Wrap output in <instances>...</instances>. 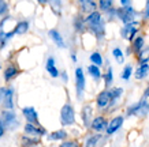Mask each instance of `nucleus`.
I'll use <instances>...</instances> for the list:
<instances>
[{
    "mask_svg": "<svg viewBox=\"0 0 149 147\" xmlns=\"http://www.w3.org/2000/svg\"><path fill=\"white\" fill-rule=\"evenodd\" d=\"M96 106L99 110H104V109H108L109 108V91L108 89L101 90L97 97H96Z\"/></svg>",
    "mask_w": 149,
    "mask_h": 147,
    "instance_id": "nucleus-10",
    "label": "nucleus"
},
{
    "mask_svg": "<svg viewBox=\"0 0 149 147\" xmlns=\"http://www.w3.org/2000/svg\"><path fill=\"white\" fill-rule=\"evenodd\" d=\"M140 109H141L140 101H138V102L131 104V105H129V106L126 108V116L127 117H133V116L138 117V115H140Z\"/></svg>",
    "mask_w": 149,
    "mask_h": 147,
    "instance_id": "nucleus-27",
    "label": "nucleus"
},
{
    "mask_svg": "<svg viewBox=\"0 0 149 147\" xmlns=\"http://www.w3.org/2000/svg\"><path fill=\"white\" fill-rule=\"evenodd\" d=\"M22 115L25 116L27 123H33V124H38V115L37 110L33 106L22 108Z\"/></svg>",
    "mask_w": 149,
    "mask_h": 147,
    "instance_id": "nucleus-17",
    "label": "nucleus"
},
{
    "mask_svg": "<svg viewBox=\"0 0 149 147\" xmlns=\"http://www.w3.org/2000/svg\"><path fill=\"white\" fill-rule=\"evenodd\" d=\"M45 70H47V72L52 76V78H59V76H60V71H59L58 67H56V61H55L54 56H49V57L47 59Z\"/></svg>",
    "mask_w": 149,
    "mask_h": 147,
    "instance_id": "nucleus-18",
    "label": "nucleus"
},
{
    "mask_svg": "<svg viewBox=\"0 0 149 147\" xmlns=\"http://www.w3.org/2000/svg\"><path fill=\"white\" fill-rule=\"evenodd\" d=\"M77 7L82 15H88L99 10V1L97 0H77Z\"/></svg>",
    "mask_w": 149,
    "mask_h": 147,
    "instance_id": "nucleus-7",
    "label": "nucleus"
},
{
    "mask_svg": "<svg viewBox=\"0 0 149 147\" xmlns=\"http://www.w3.org/2000/svg\"><path fill=\"white\" fill-rule=\"evenodd\" d=\"M18 74H19V71L15 66H8V67L4 70V72H3V76H4L6 82H10V80H13Z\"/></svg>",
    "mask_w": 149,
    "mask_h": 147,
    "instance_id": "nucleus-26",
    "label": "nucleus"
},
{
    "mask_svg": "<svg viewBox=\"0 0 149 147\" xmlns=\"http://www.w3.org/2000/svg\"><path fill=\"white\" fill-rule=\"evenodd\" d=\"M29 27H30L29 21H21V22H18L17 25H15V27H14V33L18 34V36H23V34H26L27 33Z\"/></svg>",
    "mask_w": 149,
    "mask_h": 147,
    "instance_id": "nucleus-24",
    "label": "nucleus"
},
{
    "mask_svg": "<svg viewBox=\"0 0 149 147\" xmlns=\"http://www.w3.org/2000/svg\"><path fill=\"white\" fill-rule=\"evenodd\" d=\"M149 75V63L146 64H138V67L134 71V78L137 80H144Z\"/></svg>",
    "mask_w": 149,
    "mask_h": 147,
    "instance_id": "nucleus-21",
    "label": "nucleus"
},
{
    "mask_svg": "<svg viewBox=\"0 0 149 147\" xmlns=\"http://www.w3.org/2000/svg\"><path fill=\"white\" fill-rule=\"evenodd\" d=\"M48 4H49L52 12L56 17H62V12H63V0H48Z\"/></svg>",
    "mask_w": 149,
    "mask_h": 147,
    "instance_id": "nucleus-22",
    "label": "nucleus"
},
{
    "mask_svg": "<svg viewBox=\"0 0 149 147\" xmlns=\"http://www.w3.org/2000/svg\"><path fill=\"white\" fill-rule=\"evenodd\" d=\"M104 15H105V18L108 19V21H116V19H118V15H116V7H112L111 10H108V11L104 14Z\"/></svg>",
    "mask_w": 149,
    "mask_h": 147,
    "instance_id": "nucleus-35",
    "label": "nucleus"
},
{
    "mask_svg": "<svg viewBox=\"0 0 149 147\" xmlns=\"http://www.w3.org/2000/svg\"><path fill=\"white\" fill-rule=\"evenodd\" d=\"M59 147H81L77 140H63L59 144Z\"/></svg>",
    "mask_w": 149,
    "mask_h": 147,
    "instance_id": "nucleus-36",
    "label": "nucleus"
},
{
    "mask_svg": "<svg viewBox=\"0 0 149 147\" xmlns=\"http://www.w3.org/2000/svg\"><path fill=\"white\" fill-rule=\"evenodd\" d=\"M116 15L118 21L122 22V25H125V23L137 21V18L140 17V12L133 6H127V7H116Z\"/></svg>",
    "mask_w": 149,
    "mask_h": 147,
    "instance_id": "nucleus-3",
    "label": "nucleus"
},
{
    "mask_svg": "<svg viewBox=\"0 0 149 147\" xmlns=\"http://www.w3.org/2000/svg\"><path fill=\"white\" fill-rule=\"evenodd\" d=\"M0 119H1L3 124L6 125L7 129H15L19 125L17 115H15L13 110H8V109H6L4 112H1V117H0Z\"/></svg>",
    "mask_w": 149,
    "mask_h": 147,
    "instance_id": "nucleus-8",
    "label": "nucleus"
},
{
    "mask_svg": "<svg viewBox=\"0 0 149 147\" xmlns=\"http://www.w3.org/2000/svg\"><path fill=\"white\" fill-rule=\"evenodd\" d=\"M108 123L109 121L107 120L105 116H96L93 120H92V124H91V129H93L95 132H104L107 131V127H108Z\"/></svg>",
    "mask_w": 149,
    "mask_h": 147,
    "instance_id": "nucleus-11",
    "label": "nucleus"
},
{
    "mask_svg": "<svg viewBox=\"0 0 149 147\" xmlns=\"http://www.w3.org/2000/svg\"><path fill=\"white\" fill-rule=\"evenodd\" d=\"M74 76H75V91H77V99L81 101L84 98V93L86 89V78L85 72L82 67H77L74 71Z\"/></svg>",
    "mask_w": 149,
    "mask_h": 147,
    "instance_id": "nucleus-5",
    "label": "nucleus"
},
{
    "mask_svg": "<svg viewBox=\"0 0 149 147\" xmlns=\"http://www.w3.org/2000/svg\"><path fill=\"white\" fill-rule=\"evenodd\" d=\"M59 78H62V80H63V83H67V80H68V75H67V72L66 71H62L60 72V76Z\"/></svg>",
    "mask_w": 149,
    "mask_h": 147,
    "instance_id": "nucleus-39",
    "label": "nucleus"
},
{
    "mask_svg": "<svg viewBox=\"0 0 149 147\" xmlns=\"http://www.w3.org/2000/svg\"><path fill=\"white\" fill-rule=\"evenodd\" d=\"M142 18H144V21H149V0L145 1V7H144V11H142Z\"/></svg>",
    "mask_w": 149,
    "mask_h": 147,
    "instance_id": "nucleus-37",
    "label": "nucleus"
},
{
    "mask_svg": "<svg viewBox=\"0 0 149 147\" xmlns=\"http://www.w3.org/2000/svg\"><path fill=\"white\" fill-rule=\"evenodd\" d=\"M133 74H134V71H133V66H131V64H126V66L123 67L122 72H120V78L127 82V80H130V78H131Z\"/></svg>",
    "mask_w": 149,
    "mask_h": 147,
    "instance_id": "nucleus-33",
    "label": "nucleus"
},
{
    "mask_svg": "<svg viewBox=\"0 0 149 147\" xmlns=\"http://www.w3.org/2000/svg\"><path fill=\"white\" fill-rule=\"evenodd\" d=\"M113 6V0H99V11L105 14L108 10H111Z\"/></svg>",
    "mask_w": 149,
    "mask_h": 147,
    "instance_id": "nucleus-32",
    "label": "nucleus"
},
{
    "mask_svg": "<svg viewBox=\"0 0 149 147\" xmlns=\"http://www.w3.org/2000/svg\"><path fill=\"white\" fill-rule=\"evenodd\" d=\"M81 119H82V123H84V125H85L86 128H91L92 120L95 119V117H93V108H92L91 104H86V105L82 106Z\"/></svg>",
    "mask_w": 149,
    "mask_h": 147,
    "instance_id": "nucleus-13",
    "label": "nucleus"
},
{
    "mask_svg": "<svg viewBox=\"0 0 149 147\" xmlns=\"http://www.w3.org/2000/svg\"><path fill=\"white\" fill-rule=\"evenodd\" d=\"M140 26H141V22L137 19V21H133L130 23H125L120 30H119V34L122 37L125 41L127 42H133V40L136 38L138 34H140Z\"/></svg>",
    "mask_w": 149,
    "mask_h": 147,
    "instance_id": "nucleus-2",
    "label": "nucleus"
},
{
    "mask_svg": "<svg viewBox=\"0 0 149 147\" xmlns=\"http://www.w3.org/2000/svg\"><path fill=\"white\" fill-rule=\"evenodd\" d=\"M130 46H131V49H133V53L134 55L140 53L141 50L145 48V37L142 36V34H138V36L133 40Z\"/></svg>",
    "mask_w": 149,
    "mask_h": 147,
    "instance_id": "nucleus-19",
    "label": "nucleus"
},
{
    "mask_svg": "<svg viewBox=\"0 0 149 147\" xmlns=\"http://www.w3.org/2000/svg\"><path fill=\"white\" fill-rule=\"evenodd\" d=\"M67 139V132L64 129H58L49 134V140H66Z\"/></svg>",
    "mask_w": 149,
    "mask_h": 147,
    "instance_id": "nucleus-31",
    "label": "nucleus"
},
{
    "mask_svg": "<svg viewBox=\"0 0 149 147\" xmlns=\"http://www.w3.org/2000/svg\"><path fill=\"white\" fill-rule=\"evenodd\" d=\"M85 22L88 31L97 41H103L105 38V18L104 14L99 10L85 15Z\"/></svg>",
    "mask_w": 149,
    "mask_h": 147,
    "instance_id": "nucleus-1",
    "label": "nucleus"
},
{
    "mask_svg": "<svg viewBox=\"0 0 149 147\" xmlns=\"http://www.w3.org/2000/svg\"><path fill=\"white\" fill-rule=\"evenodd\" d=\"M112 57L115 59V61L118 64H123L125 63V52L122 50V48H119V46L112 48Z\"/></svg>",
    "mask_w": 149,
    "mask_h": 147,
    "instance_id": "nucleus-30",
    "label": "nucleus"
},
{
    "mask_svg": "<svg viewBox=\"0 0 149 147\" xmlns=\"http://www.w3.org/2000/svg\"><path fill=\"white\" fill-rule=\"evenodd\" d=\"M25 132L27 135H32V136H44L47 134V131L40 124H33V123H26Z\"/></svg>",
    "mask_w": 149,
    "mask_h": 147,
    "instance_id": "nucleus-16",
    "label": "nucleus"
},
{
    "mask_svg": "<svg viewBox=\"0 0 149 147\" xmlns=\"http://www.w3.org/2000/svg\"><path fill=\"white\" fill-rule=\"evenodd\" d=\"M4 131H6V125L3 124V121H1V119H0V138L4 135Z\"/></svg>",
    "mask_w": 149,
    "mask_h": 147,
    "instance_id": "nucleus-41",
    "label": "nucleus"
},
{
    "mask_svg": "<svg viewBox=\"0 0 149 147\" xmlns=\"http://www.w3.org/2000/svg\"><path fill=\"white\" fill-rule=\"evenodd\" d=\"M0 104L8 109H14V89L11 87H0Z\"/></svg>",
    "mask_w": 149,
    "mask_h": 147,
    "instance_id": "nucleus-6",
    "label": "nucleus"
},
{
    "mask_svg": "<svg viewBox=\"0 0 149 147\" xmlns=\"http://www.w3.org/2000/svg\"><path fill=\"white\" fill-rule=\"evenodd\" d=\"M123 123H125V116H122V115H118V116L112 117L111 120H109L108 123V127H107V135H113V134H116L119 129L123 127Z\"/></svg>",
    "mask_w": 149,
    "mask_h": 147,
    "instance_id": "nucleus-9",
    "label": "nucleus"
},
{
    "mask_svg": "<svg viewBox=\"0 0 149 147\" xmlns=\"http://www.w3.org/2000/svg\"><path fill=\"white\" fill-rule=\"evenodd\" d=\"M70 57H71V61H72V63H77V61H78L77 55L74 53V52H71V55H70Z\"/></svg>",
    "mask_w": 149,
    "mask_h": 147,
    "instance_id": "nucleus-42",
    "label": "nucleus"
},
{
    "mask_svg": "<svg viewBox=\"0 0 149 147\" xmlns=\"http://www.w3.org/2000/svg\"><path fill=\"white\" fill-rule=\"evenodd\" d=\"M86 71H88V74H89V76H91L93 80H96V82H99L101 78H103V72H101V67H99V66H96V64H89L88 66V68H86Z\"/></svg>",
    "mask_w": 149,
    "mask_h": 147,
    "instance_id": "nucleus-20",
    "label": "nucleus"
},
{
    "mask_svg": "<svg viewBox=\"0 0 149 147\" xmlns=\"http://www.w3.org/2000/svg\"><path fill=\"white\" fill-rule=\"evenodd\" d=\"M72 29L75 33L78 34H82V33H85L88 30V27H86V22H85V15H82L81 12H78L74 18H72Z\"/></svg>",
    "mask_w": 149,
    "mask_h": 147,
    "instance_id": "nucleus-12",
    "label": "nucleus"
},
{
    "mask_svg": "<svg viewBox=\"0 0 149 147\" xmlns=\"http://www.w3.org/2000/svg\"><path fill=\"white\" fill-rule=\"evenodd\" d=\"M137 61L138 64H146L149 63V46L148 45H145V48L141 50L140 53H137Z\"/></svg>",
    "mask_w": 149,
    "mask_h": 147,
    "instance_id": "nucleus-28",
    "label": "nucleus"
},
{
    "mask_svg": "<svg viewBox=\"0 0 149 147\" xmlns=\"http://www.w3.org/2000/svg\"><path fill=\"white\" fill-rule=\"evenodd\" d=\"M60 123L63 127H70L75 124V110L71 102L64 104L60 109Z\"/></svg>",
    "mask_w": 149,
    "mask_h": 147,
    "instance_id": "nucleus-4",
    "label": "nucleus"
},
{
    "mask_svg": "<svg viewBox=\"0 0 149 147\" xmlns=\"http://www.w3.org/2000/svg\"><path fill=\"white\" fill-rule=\"evenodd\" d=\"M37 3L41 6H45V4H48V0H37Z\"/></svg>",
    "mask_w": 149,
    "mask_h": 147,
    "instance_id": "nucleus-44",
    "label": "nucleus"
},
{
    "mask_svg": "<svg viewBox=\"0 0 149 147\" xmlns=\"http://www.w3.org/2000/svg\"><path fill=\"white\" fill-rule=\"evenodd\" d=\"M142 97H144V98H148V99H149V86L144 90V95H142Z\"/></svg>",
    "mask_w": 149,
    "mask_h": 147,
    "instance_id": "nucleus-43",
    "label": "nucleus"
},
{
    "mask_svg": "<svg viewBox=\"0 0 149 147\" xmlns=\"http://www.w3.org/2000/svg\"><path fill=\"white\" fill-rule=\"evenodd\" d=\"M48 36H49V38L52 40V42H54V44L56 45L59 49H66V48H67L66 41H64L63 36H62V33H60L58 29H51V30L48 31Z\"/></svg>",
    "mask_w": 149,
    "mask_h": 147,
    "instance_id": "nucleus-14",
    "label": "nucleus"
},
{
    "mask_svg": "<svg viewBox=\"0 0 149 147\" xmlns=\"http://www.w3.org/2000/svg\"><path fill=\"white\" fill-rule=\"evenodd\" d=\"M119 4L120 7H127V6H131V0H119Z\"/></svg>",
    "mask_w": 149,
    "mask_h": 147,
    "instance_id": "nucleus-40",
    "label": "nucleus"
},
{
    "mask_svg": "<svg viewBox=\"0 0 149 147\" xmlns=\"http://www.w3.org/2000/svg\"><path fill=\"white\" fill-rule=\"evenodd\" d=\"M8 14V4L6 0H0V18L3 17H7Z\"/></svg>",
    "mask_w": 149,
    "mask_h": 147,
    "instance_id": "nucleus-34",
    "label": "nucleus"
},
{
    "mask_svg": "<svg viewBox=\"0 0 149 147\" xmlns=\"http://www.w3.org/2000/svg\"><path fill=\"white\" fill-rule=\"evenodd\" d=\"M101 139H103V135L99 134V132H96L93 135H89L85 140V147H96Z\"/></svg>",
    "mask_w": 149,
    "mask_h": 147,
    "instance_id": "nucleus-25",
    "label": "nucleus"
},
{
    "mask_svg": "<svg viewBox=\"0 0 149 147\" xmlns=\"http://www.w3.org/2000/svg\"><path fill=\"white\" fill-rule=\"evenodd\" d=\"M97 1H99V0H97Z\"/></svg>",
    "mask_w": 149,
    "mask_h": 147,
    "instance_id": "nucleus-45",
    "label": "nucleus"
},
{
    "mask_svg": "<svg viewBox=\"0 0 149 147\" xmlns=\"http://www.w3.org/2000/svg\"><path fill=\"white\" fill-rule=\"evenodd\" d=\"M103 80H104V85H105V89H109L113 83V68L111 66L107 67L105 72L103 74Z\"/></svg>",
    "mask_w": 149,
    "mask_h": 147,
    "instance_id": "nucleus-23",
    "label": "nucleus"
},
{
    "mask_svg": "<svg viewBox=\"0 0 149 147\" xmlns=\"http://www.w3.org/2000/svg\"><path fill=\"white\" fill-rule=\"evenodd\" d=\"M89 61H91L92 64H96V66L101 67L104 64V57L99 50H95V52H92L91 56H89Z\"/></svg>",
    "mask_w": 149,
    "mask_h": 147,
    "instance_id": "nucleus-29",
    "label": "nucleus"
},
{
    "mask_svg": "<svg viewBox=\"0 0 149 147\" xmlns=\"http://www.w3.org/2000/svg\"><path fill=\"white\" fill-rule=\"evenodd\" d=\"M36 143H38V139H29L27 136L23 138V146H33Z\"/></svg>",
    "mask_w": 149,
    "mask_h": 147,
    "instance_id": "nucleus-38",
    "label": "nucleus"
},
{
    "mask_svg": "<svg viewBox=\"0 0 149 147\" xmlns=\"http://www.w3.org/2000/svg\"><path fill=\"white\" fill-rule=\"evenodd\" d=\"M108 91H109V108L116 106L125 91H123L122 87H111V89H108Z\"/></svg>",
    "mask_w": 149,
    "mask_h": 147,
    "instance_id": "nucleus-15",
    "label": "nucleus"
}]
</instances>
